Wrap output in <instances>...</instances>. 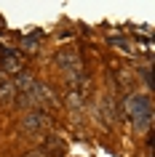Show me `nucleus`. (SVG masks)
<instances>
[{"instance_id":"f257e3e1","label":"nucleus","mask_w":155,"mask_h":157,"mask_svg":"<svg viewBox=\"0 0 155 157\" xmlns=\"http://www.w3.org/2000/svg\"><path fill=\"white\" fill-rule=\"evenodd\" d=\"M120 107L126 112V117L134 120V128L137 131L150 128V123H153V101H150L147 93H126L123 101H120Z\"/></svg>"},{"instance_id":"f03ea898","label":"nucleus","mask_w":155,"mask_h":157,"mask_svg":"<svg viewBox=\"0 0 155 157\" xmlns=\"http://www.w3.org/2000/svg\"><path fill=\"white\" fill-rule=\"evenodd\" d=\"M51 123V117L46 115V112H40V109H30V112H24V117L19 120V128L24 133H40L46 131Z\"/></svg>"},{"instance_id":"7ed1b4c3","label":"nucleus","mask_w":155,"mask_h":157,"mask_svg":"<svg viewBox=\"0 0 155 157\" xmlns=\"http://www.w3.org/2000/svg\"><path fill=\"white\" fill-rule=\"evenodd\" d=\"M3 59H0V72L3 75H14L16 77L19 72H24V53L14 48H3L0 51Z\"/></svg>"},{"instance_id":"20e7f679","label":"nucleus","mask_w":155,"mask_h":157,"mask_svg":"<svg viewBox=\"0 0 155 157\" xmlns=\"http://www.w3.org/2000/svg\"><path fill=\"white\" fill-rule=\"evenodd\" d=\"M54 64L62 69V72H78V69H83V61H80V53H78V48H62L54 56Z\"/></svg>"},{"instance_id":"39448f33","label":"nucleus","mask_w":155,"mask_h":157,"mask_svg":"<svg viewBox=\"0 0 155 157\" xmlns=\"http://www.w3.org/2000/svg\"><path fill=\"white\" fill-rule=\"evenodd\" d=\"M32 96H35V104H38V107H40V104H51V107H56V104H59L56 93L51 91V88H48L46 83H35Z\"/></svg>"},{"instance_id":"423d86ee","label":"nucleus","mask_w":155,"mask_h":157,"mask_svg":"<svg viewBox=\"0 0 155 157\" xmlns=\"http://www.w3.org/2000/svg\"><path fill=\"white\" fill-rule=\"evenodd\" d=\"M11 83H14V88H16V96H19V93H30V91L35 88V83H38V80H35L30 72H19L16 77L11 80Z\"/></svg>"},{"instance_id":"0eeeda50","label":"nucleus","mask_w":155,"mask_h":157,"mask_svg":"<svg viewBox=\"0 0 155 157\" xmlns=\"http://www.w3.org/2000/svg\"><path fill=\"white\" fill-rule=\"evenodd\" d=\"M14 99H16V88H14V83H11V80L0 83V101L6 104V101H14Z\"/></svg>"},{"instance_id":"6e6552de","label":"nucleus","mask_w":155,"mask_h":157,"mask_svg":"<svg viewBox=\"0 0 155 157\" xmlns=\"http://www.w3.org/2000/svg\"><path fill=\"white\" fill-rule=\"evenodd\" d=\"M131 83H134V75H131V72H126V69H120V72H118V85H120L123 91H126V88H128Z\"/></svg>"},{"instance_id":"1a4fd4ad","label":"nucleus","mask_w":155,"mask_h":157,"mask_svg":"<svg viewBox=\"0 0 155 157\" xmlns=\"http://www.w3.org/2000/svg\"><path fill=\"white\" fill-rule=\"evenodd\" d=\"M139 77L145 80L147 88H153V72H150V67H142V69H139Z\"/></svg>"},{"instance_id":"9d476101","label":"nucleus","mask_w":155,"mask_h":157,"mask_svg":"<svg viewBox=\"0 0 155 157\" xmlns=\"http://www.w3.org/2000/svg\"><path fill=\"white\" fill-rule=\"evenodd\" d=\"M51 147H54V149H62V141H59L56 136H48V141H46V149H51Z\"/></svg>"}]
</instances>
